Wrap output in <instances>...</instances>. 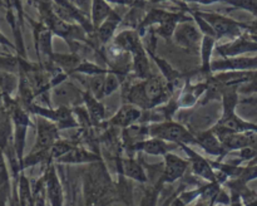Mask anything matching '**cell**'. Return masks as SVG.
<instances>
[{
	"mask_svg": "<svg viewBox=\"0 0 257 206\" xmlns=\"http://www.w3.org/2000/svg\"><path fill=\"white\" fill-rule=\"evenodd\" d=\"M28 111H30L34 115H38L39 117H44L47 120H50L54 122L59 128H72L79 126L77 120L74 118L72 112V108L69 107H43L38 106L35 103H32L28 106Z\"/></svg>",
	"mask_w": 257,
	"mask_h": 206,
	"instance_id": "5b68a950",
	"label": "cell"
},
{
	"mask_svg": "<svg viewBox=\"0 0 257 206\" xmlns=\"http://www.w3.org/2000/svg\"><path fill=\"white\" fill-rule=\"evenodd\" d=\"M69 3H72L74 7H77L78 9L82 10L84 14L89 15L90 9H92V0H68Z\"/></svg>",
	"mask_w": 257,
	"mask_h": 206,
	"instance_id": "d590c367",
	"label": "cell"
},
{
	"mask_svg": "<svg viewBox=\"0 0 257 206\" xmlns=\"http://www.w3.org/2000/svg\"><path fill=\"white\" fill-rule=\"evenodd\" d=\"M109 4H118V5H130V7H133V5L138 4L136 0H105Z\"/></svg>",
	"mask_w": 257,
	"mask_h": 206,
	"instance_id": "74e56055",
	"label": "cell"
},
{
	"mask_svg": "<svg viewBox=\"0 0 257 206\" xmlns=\"http://www.w3.org/2000/svg\"><path fill=\"white\" fill-rule=\"evenodd\" d=\"M58 140H59V127L47 118H38V136L32 152L50 153V148Z\"/></svg>",
	"mask_w": 257,
	"mask_h": 206,
	"instance_id": "52a82bcc",
	"label": "cell"
},
{
	"mask_svg": "<svg viewBox=\"0 0 257 206\" xmlns=\"http://www.w3.org/2000/svg\"><path fill=\"white\" fill-rule=\"evenodd\" d=\"M99 100L100 99L95 98L89 90H85L83 93V103L85 105V110H87L90 121L93 123L102 122L105 117V108L103 103H100Z\"/></svg>",
	"mask_w": 257,
	"mask_h": 206,
	"instance_id": "603a6c76",
	"label": "cell"
},
{
	"mask_svg": "<svg viewBox=\"0 0 257 206\" xmlns=\"http://www.w3.org/2000/svg\"><path fill=\"white\" fill-rule=\"evenodd\" d=\"M165 157V168H163L162 177H161V183H172L177 181L183 176L188 167V162L180 156L175 153L168 152Z\"/></svg>",
	"mask_w": 257,
	"mask_h": 206,
	"instance_id": "5bb4252c",
	"label": "cell"
},
{
	"mask_svg": "<svg viewBox=\"0 0 257 206\" xmlns=\"http://www.w3.org/2000/svg\"><path fill=\"white\" fill-rule=\"evenodd\" d=\"M255 70H257V55L223 58L211 63V72H255Z\"/></svg>",
	"mask_w": 257,
	"mask_h": 206,
	"instance_id": "9c48e42d",
	"label": "cell"
},
{
	"mask_svg": "<svg viewBox=\"0 0 257 206\" xmlns=\"http://www.w3.org/2000/svg\"><path fill=\"white\" fill-rule=\"evenodd\" d=\"M181 148L187 153V156L190 157L191 166H192L193 173L198 175L200 177L205 178L208 182H218V177L216 175V172L213 171V166L211 165V162L208 160H206L203 156H201L200 153L195 152L190 146L187 145H181Z\"/></svg>",
	"mask_w": 257,
	"mask_h": 206,
	"instance_id": "4fadbf2b",
	"label": "cell"
},
{
	"mask_svg": "<svg viewBox=\"0 0 257 206\" xmlns=\"http://www.w3.org/2000/svg\"><path fill=\"white\" fill-rule=\"evenodd\" d=\"M53 63H57L59 68L64 69L67 73H74L78 65L82 63V60L77 54L70 53V54H54Z\"/></svg>",
	"mask_w": 257,
	"mask_h": 206,
	"instance_id": "83f0119b",
	"label": "cell"
},
{
	"mask_svg": "<svg viewBox=\"0 0 257 206\" xmlns=\"http://www.w3.org/2000/svg\"><path fill=\"white\" fill-rule=\"evenodd\" d=\"M113 43H114V47H117L119 50L131 53V54H132L140 45H142L140 33H138L137 30L133 29L120 32L119 34L115 35Z\"/></svg>",
	"mask_w": 257,
	"mask_h": 206,
	"instance_id": "d6986e66",
	"label": "cell"
},
{
	"mask_svg": "<svg viewBox=\"0 0 257 206\" xmlns=\"http://www.w3.org/2000/svg\"><path fill=\"white\" fill-rule=\"evenodd\" d=\"M108 72H109V70L99 67V65L95 64V63L87 62V60L80 63V64L78 65L77 69L74 70V73H80V74L89 75V77H93V75H98V74H105V73Z\"/></svg>",
	"mask_w": 257,
	"mask_h": 206,
	"instance_id": "4dcf8cb0",
	"label": "cell"
},
{
	"mask_svg": "<svg viewBox=\"0 0 257 206\" xmlns=\"http://www.w3.org/2000/svg\"><path fill=\"white\" fill-rule=\"evenodd\" d=\"M243 205H245V206H257V197L253 198V200L248 201V202L243 203Z\"/></svg>",
	"mask_w": 257,
	"mask_h": 206,
	"instance_id": "ab89813d",
	"label": "cell"
},
{
	"mask_svg": "<svg viewBox=\"0 0 257 206\" xmlns=\"http://www.w3.org/2000/svg\"><path fill=\"white\" fill-rule=\"evenodd\" d=\"M44 182L45 191H47V196L50 201V205L63 206L64 196H63L62 183H60L59 178H58L57 171H55V167L53 165H50L47 173H45Z\"/></svg>",
	"mask_w": 257,
	"mask_h": 206,
	"instance_id": "2e32d148",
	"label": "cell"
},
{
	"mask_svg": "<svg viewBox=\"0 0 257 206\" xmlns=\"http://www.w3.org/2000/svg\"><path fill=\"white\" fill-rule=\"evenodd\" d=\"M147 52H148V55H151V57H152V59L155 60L156 64H157V67L161 69V72H162V74H163V78H165V79L168 82V84L172 87V85L175 84L176 79L180 77L178 72H176V70L173 69L172 65H171L170 63L166 62V60L162 59V58H158L157 55L153 54L152 50H147Z\"/></svg>",
	"mask_w": 257,
	"mask_h": 206,
	"instance_id": "f1b7e54d",
	"label": "cell"
},
{
	"mask_svg": "<svg viewBox=\"0 0 257 206\" xmlns=\"http://www.w3.org/2000/svg\"><path fill=\"white\" fill-rule=\"evenodd\" d=\"M173 38L180 47L185 48L190 52H198L201 49L203 34L198 29L195 20L193 23L188 20V22H182L177 25Z\"/></svg>",
	"mask_w": 257,
	"mask_h": 206,
	"instance_id": "8992f818",
	"label": "cell"
},
{
	"mask_svg": "<svg viewBox=\"0 0 257 206\" xmlns=\"http://www.w3.org/2000/svg\"><path fill=\"white\" fill-rule=\"evenodd\" d=\"M135 148L138 151H143V152L148 153V155L155 156H165L170 152L171 147L166 143V141L160 140V138L151 137L150 140L141 141L135 145Z\"/></svg>",
	"mask_w": 257,
	"mask_h": 206,
	"instance_id": "484cf974",
	"label": "cell"
},
{
	"mask_svg": "<svg viewBox=\"0 0 257 206\" xmlns=\"http://www.w3.org/2000/svg\"><path fill=\"white\" fill-rule=\"evenodd\" d=\"M73 147H74V145L72 142L58 140L54 143V146L50 148V160H58V158L64 156L67 152H69Z\"/></svg>",
	"mask_w": 257,
	"mask_h": 206,
	"instance_id": "1f68e13d",
	"label": "cell"
},
{
	"mask_svg": "<svg viewBox=\"0 0 257 206\" xmlns=\"http://www.w3.org/2000/svg\"><path fill=\"white\" fill-rule=\"evenodd\" d=\"M120 80L118 78L117 73L113 72V70H109V72L105 74V82H104V97L107 95H110L113 92L119 88Z\"/></svg>",
	"mask_w": 257,
	"mask_h": 206,
	"instance_id": "d6a6232c",
	"label": "cell"
},
{
	"mask_svg": "<svg viewBox=\"0 0 257 206\" xmlns=\"http://www.w3.org/2000/svg\"><path fill=\"white\" fill-rule=\"evenodd\" d=\"M107 74V73H105ZM105 74L93 75L89 78V84H88V90L98 99L104 98V82Z\"/></svg>",
	"mask_w": 257,
	"mask_h": 206,
	"instance_id": "f546056e",
	"label": "cell"
},
{
	"mask_svg": "<svg viewBox=\"0 0 257 206\" xmlns=\"http://www.w3.org/2000/svg\"><path fill=\"white\" fill-rule=\"evenodd\" d=\"M162 2H167V0H152V3H162Z\"/></svg>",
	"mask_w": 257,
	"mask_h": 206,
	"instance_id": "60d3db41",
	"label": "cell"
},
{
	"mask_svg": "<svg viewBox=\"0 0 257 206\" xmlns=\"http://www.w3.org/2000/svg\"><path fill=\"white\" fill-rule=\"evenodd\" d=\"M12 118H13V122H14L15 152H17L18 160H19V165L22 166L23 160H24L23 152H24V147H25V137H27L28 127L30 126V120L27 111H24L22 107H19V106L13 108Z\"/></svg>",
	"mask_w": 257,
	"mask_h": 206,
	"instance_id": "ba28073f",
	"label": "cell"
},
{
	"mask_svg": "<svg viewBox=\"0 0 257 206\" xmlns=\"http://www.w3.org/2000/svg\"><path fill=\"white\" fill-rule=\"evenodd\" d=\"M8 178H9V176H8L7 165H5L4 157H3V153L0 151V188H3L7 185Z\"/></svg>",
	"mask_w": 257,
	"mask_h": 206,
	"instance_id": "8d00e7d4",
	"label": "cell"
},
{
	"mask_svg": "<svg viewBox=\"0 0 257 206\" xmlns=\"http://www.w3.org/2000/svg\"><path fill=\"white\" fill-rule=\"evenodd\" d=\"M158 193H160V191H158L157 187L150 188L148 191H146L145 196L141 200L140 206H157Z\"/></svg>",
	"mask_w": 257,
	"mask_h": 206,
	"instance_id": "836d02e7",
	"label": "cell"
},
{
	"mask_svg": "<svg viewBox=\"0 0 257 206\" xmlns=\"http://www.w3.org/2000/svg\"><path fill=\"white\" fill-rule=\"evenodd\" d=\"M118 165H119L120 175L138 181V182H147L148 181L145 168L138 161L133 160V158H122L120 163Z\"/></svg>",
	"mask_w": 257,
	"mask_h": 206,
	"instance_id": "ffe728a7",
	"label": "cell"
},
{
	"mask_svg": "<svg viewBox=\"0 0 257 206\" xmlns=\"http://www.w3.org/2000/svg\"><path fill=\"white\" fill-rule=\"evenodd\" d=\"M133 57V72L136 77L141 79H147L150 77V60H148V52L145 47L140 45L135 52L132 53Z\"/></svg>",
	"mask_w": 257,
	"mask_h": 206,
	"instance_id": "44dd1931",
	"label": "cell"
},
{
	"mask_svg": "<svg viewBox=\"0 0 257 206\" xmlns=\"http://www.w3.org/2000/svg\"><path fill=\"white\" fill-rule=\"evenodd\" d=\"M114 10L110 8L109 3L105 0H92V9H90V20H92L93 29L95 30L112 15Z\"/></svg>",
	"mask_w": 257,
	"mask_h": 206,
	"instance_id": "7402d4cb",
	"label": "cell"
},
{
	"mask_svg": "<svg viewBox=\"0 0 257 206\" xmlns=\"http://www.w3.org/2000/svg\"><path fill=\"white\" fill-rule=\"evenodd\" d=\"M34 38H35V47H37L38 57L45 58V59L49 60L50 63H53L54 53H53V45H52V39H53L52 30H50L44 23H40V24L35 25Z\"/></svg>",
	"mask_w": 257,
	"mask_h": 206,
	"instance_id": "9a60e30c",
	"label": "cell"
},
{
	"mask_svg": "<svg viewBox=\"0 0 257 206\" xmlns=\"http://www.w3.org/2000/svg\"><path fill=\"white\" fill-rule=\"evenodd\" d=\"M198 14H200L203 19L207 20L208 24L212 27L216 35H217V39H221V38L225 37L231 38V39H236V38L241 37V35L243 34V32L247 30V24L238 23L236 22V20L225 17V15L216 14V13L212 12H198Z\"/></svg>",
	"mask_w": 257,
	"mask_h": 206,
	"instance_id": "277c9868",
	"label": "cell"
},
{
	"mask_svg": "<svg viewBox=\"0 0 257 206\" xmlns=\"http://www.w3.org/2000/svg\"><path fill=\"white\" fill-rule=\"evenodd\" d=\"M238 88L240 87H227L221 89L222 92V105L223 113L217 125L213 130L218 132H255L257 133L256 123L247 122L242 120L240 116L236 115V106L238 103Z\"/></svg>",
	"mask_w": 257,
	"mask_h": 206,
	"instance_id": "6da1fadb",
	"label": "cell"
},
{
	"mask_svg": "<svg viewBox=\"0 0 257 206\" xmlns=\"http://www.w3.org/2000/svg\"><path fill=\"white\" fill-rule=\"evenodd\" d=\"M147 133L151 137L160 138V140L166 141V142L177 143L178 146L197 145L196 136H193L183 125L171 120L151 125L148 127Z\"/></svg>",
	"mask_w": 257,
	"mask_h": 206,
	"instance_id": "7a4b0ae2",
	"label": "cell"
},
{
	"mask_svg": "<svg viewBox=\"0 0 257 206\" xmlns=\"http://www.w3.org/2000/svg\"><path fill=\"white\" fill-rule=\"evenodd\" d=\"M0 44L7 45V47H10V48H14V45H13L12 43H10V40L8 39V38L5 37V35H3L2 33H0Z\"/></svg>",
	"mask_w": 257,
	"mask_h": 206,
	"instance_id": "f35d334b",
	"label": "cell"
},
{
	"mask_svg": "<svg viewBox=\"0 0 257 206\" xmlns=\"http://www.w3.org/2000/svg\"><path fill=\"white\" fill-rule=\"evenodd\" d=\"M238 92L257 93V70H255L252 79H251L250 82L246 83V84H243V85H241V87L238 88Z\"/></svg>",
	"mask_w": 257,
	"mask_h": 206,
	"instance_id": "e575fe53",
	"label": "cell"
},
{
	"mask_svg": "<svg viewBox=\"0 0 257 206\" xmlns=\"http://www.w3.org/2000/svg\"><path fill=\"white\" fill-rule=\"evenodd\" d=\"M196 138H197V145L201 146L210 155L225 156L227 153V150L212 128L205 131V132H201L200 135L196 136Z\"/></svg>",
	"mask_w": 257,
	"mask_h": 206,
	"instance_id": "e0dca14e",
	"label": "cell"
},
{
	"mask_svg": "<svg viewBox=\"0 0 257 206\" xmlns=\"http://www.w3.org/2000/svg\"><path fill=\"white\" fill-rule=\"evenodd\" d=\"M137 3H145V0H136Z\"/></svg>",
	"mask_w": 257,
	"mask_h": 206,
	"instance_id": "b9f144b4",
	"label": "cell"
},
{
	"mask_svg": "<svg viewBox=\"0 0 257 206\" xmlns=\"http://www.w3.org/2000/svg\"><path fill=\"white\" fill-rule=\"evenodd\" d=\"M216 49L223 58L241 57L247 53H257V42L247 34H242L236 39H231V42L218 45Z\"/></svg>",
	"mask_w": 257,
	"mask_h": 206,
	"instance_id": "7c38bea8",
	"label": "cell"
},
{
	"mask_svg": "<svg viewBox=\"0 0 257 206\" xmlns=\"http://www.w3.org/2000/svg\"><path fill=\"white\" fill-rule=\"evenodd\" d=\"M122 23V18L117 14L115 12L112 13L109 18L95 30L94 33H97L98 42H100V44L105 45L113 37H114L115 30L118 29L119 24Z\"/></svg>",
	"mask_w": 257,
	"mask_h": 206,
	"instance_id": "cb8c5ba5",
	"label": "cell"
},
{
	"mask_svg": "<svg viewBox=\"0 0 257 206\" xmlns=\"http://www.w3.org/2000/svg\"><path fill=\"white\" fill-rule=\"evenodd\" d=\"M216 38L208 37V35H203L202 43H201V60H202V64H201V72L203 74H210L211 73V58H212V53L215 50L216 45Z\"/></svg>",
	"mask_w": 257,
	"mask_h": 206,
	"instance_id": "4316f807",
	"label": "cell"
},
{
	"mask_svg": "<svg viewBox=\"0 0 257 206\" xmlns=\"http://www.w3.org/2000/svg\"><path fill=\"white\" fill-rule=\"evenodd\" d=\"M52 97L58 107H78L83 102V93L70 82H63L52 88Z\"/></svg>",
	"mask_w": 257,
	"mask_h": 206,
	"instance_id": "8fae6325",
	"label": "cell"
},
{
	"mask_svg": "<svg viewBox=\"0 0 257 206\" xmlns=\"http://www.w3.org/2000/svg\"><path fill=\"white\" fill-rule=\"evenodd\" d=\"M141 116H142V110L137 106L128 103L119 108V111L112 117L110 123L119 127H130L140 120Z\"/></svg>",
	"mask_w": 257,
	"mask_h": 206,
	"instance_id": "ac0fdd59",
	"label": "cell"
},
{
	"mask_svg": "<svg viewBox=\"0 0 257 206\" xmlns=\"http://www.w3.org/2000/svg\"><path fill=\"white\" fill-rule=\"evenodd\" d=\"M143 85H145V92L150 100L151 108H155L165 103L170 97V92L172 90V87L168 84L165 78L156 77V75H150L147 79L143 80Z\"/></svg>",
	"mask_w": 257,
	"mask_h": 206,
	"instance_id": "30bf717a",
	"label": "cell"
},
{
	"mask_svg": "<svg viewBox=\"0 0 257 206\" xmlns=\"http://www.w3.org/2000/svg\"><path fill=\"white\" fill-rule=\"evenodd\" d=\"M42 15L43 20H44V24L52 30L53 34L59 35L63 39L67 40L68 44L72 45V48L74 40H82V42H85V40H87V38H85V33L87 32H85L80 25L70 24V23L62 20L53 13L50 7L43 8Z\"/></svg>",
	"mask_w": 257,
	"mask_h": 206,
	"instance_id": "3957f363",
	"label": "cell"
},
{
	"mask_svg": "<svg viewBox=\"0 0 257 206\" xmlns=\"http://www.w3.org/2000/svg\"><path fill=\"white\" fill-rule=\"evenodd\" d=\"M98 160H99V157L95 156L93 152H89V151L84 150V148L74 146L69 152H67L64 156L58 158L57 161L60 163H89L95 162Z\"/></svg>",
	"mask_w": 257,
	"mask_h": 206,
	"instance_id": "d4e9b609",
	"label": "cell"
}]
</instances>
